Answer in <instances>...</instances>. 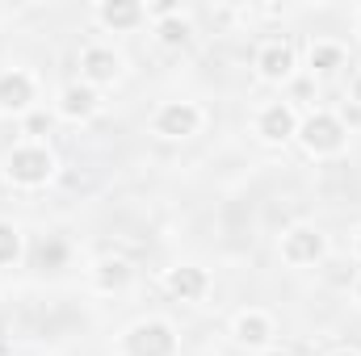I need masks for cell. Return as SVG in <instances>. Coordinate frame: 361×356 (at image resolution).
<instances>
[{
    "instance_id": "6da1fadb",
    "label": "cell",
    "mask_w": 361,
    "mask_h": 356,
    "mask_svg": "<svg viewBox=\"0 0 361 356\" xmlns=\"http://www.w3.org/2000/svg\"><path fill=\"white\" fill-rule=\"evenodd\" d=\"M59 172V160H55V151L47 147V143H30V139H21V143H13L8 151H4V160H0V177L8 189H21V193H38V189H47L51 180Z\"/></svg>"
},
{
    "instance_id": "7a4b0ae2",
    "label": "cell",
    "mask_w": 361,
    "mask_h": 356,
    "mask_svg": "<svg viewBox=\"0 0 361 356\" xmlns=\"http://www.w3.org/2000/svg\"><path fill=\"white\" fill-rule=\"evenodd\" d=\"M114 356H180V336L173 327V319L143 314V319H135L118 331Z\"/></svg>"
},
{
    "instance_id": "3957f363",
    "label": "cell",
    "mask_w": 361,
    "mask_h": 356,
    "mask_svg": "<svg viewBox=\"0 0 361 356\" xmlns=\"http://www.w3.org/2000/svg\"><path fill=\"white\" fill-rule=\"evenodd\" d=\"M294 143L302 147L307 160H341L349 151V130L336 117V109H311V113H302Z\"/></svg>"
},
{
    "instance_id": "277c9868",
    "label": "cell",
    "mask_w": 361,
    "mask_h": 356,
    "mask_svg": "<svg viewBox=\"0 0 361 356\" xmlns=\"http://www.w3.org/2000/svg\"><path fill=\"white\" fill-rule=\"evenodd\" d=\"M147 130L160 139V143H189L206 130V109L189 96H177V101H160L156 113L147 117Z\"/></svg>"
},
{
    "instance_id": "5b68a950",
    "label": "cell",
    "mask_w": 361,
    "mask_h": 356,
    "mask_svg": "<svg viewBox=\"0 0 361 356\" xmlns=\"http://www.w3.org/2000/svg\"><path fill=\"white\" fill-rule=\"evenodd\" d=\"M277 256L286 268H315L328 260V235L315 222H290L277 235Z\"/></svg>"
},
{
    "instance_id": "8992f818",
    "label": "cell",
    "mask_w": 361,
    "mask_h": 356,
    "mask_svg": "<svg viewBox=\"0 0 361 356\" xmlns=\"http://www.w3.org/2000/svg\"><path fill=\"white\" fill-rule=\"evenodd\" d=\"M252 72L261 84L273 89H286L294 76H298V46L290 38H265L257 51H252Z\"/></svg>"
},
{
    "instance_id": "52a82bcc",
    "label": "cell",
    "mask_w": 361,
    "mask_h": 356,
    "mask_svg": "<svg viewBox=\"0 0 361 356\" xmlns=\"http://www.w3.org/2000/svg\"><path fill=\"white\" fill-rule=\"evenodd\" d=\"M298 122H302V113L294 109V101L277 96V101L257 105V113H252V134H257L265 147H286V143H294Z\"/></svg>"
},
{
    "instance_id": "ba28073f",
    "label": "cell",
    "mask_w": 361,
    "mask_h": 356,
    "mask_svg": "<svg viewBox=\"0 0 361 356\" xmlns=\"http://www.w3.org/2000/svg\"><path fill=\"white\" fill-rule=\"evenodd\" d=\"M76 68H80V76H76V80L92 84L97 92L114 89V84L126 76V59H122V51H114L109 42H89V46H80Z\"/></svg>"
},
{
    "instance_id": "9c48e42d",
    "label": "cell",
    "mask_w": 361,
    "mask_h": 356,
    "mask_svg": "<svg viewBox=\"0 0 361 356\" xmlns=\"http://www.w3.org/2000/svg\"><path fill=\"white\" fill-rule=\"evenodd\" d=\"M160 289L173 298V302H185V306H202L210 293H214V276H210V268L202 265H173L160 272Z\"/></svg>"
},
{
    "instance_id": "30bf717a",
    "label": "cell",
    "mask_w": 361,
    "mask_h": 356,
    "mask_svg": "<svg viewBox=\"0 0 361 356\" xmlns=\"http://www.w3.org/2000/svg\"><path fill=\"white\" fill-rule=\"evenodd\" d=\"M42 84L30 68H0V113L8 117H25L38 109Z\"/></svg>"
},
{
    "instance_id": "8fae6325",
    "label": "cell",
    "mask_w": 361,
    "mask_h": 356,
    "mask_svg": "<svg viewBox=\"0 0 361 356\" xmlns=\"http://www.w3.org/2000/svg\"><path fill=\"white\" fill-rule=\"evenodd\" d=\"M231 340L248 352H265L277 344V319L261 306H244L235 319H231Z\"/></svg>"
},
{
    "instance_id": "7c38bea8",
    "label": "cell",
    "mask_w": 361,
    "mask_h": 356,
    "mask_svg": "<svg viewBox=\"0 0 361 356\" xmlns=\"http://www.w3.org/2000/svg\"><path fill=\"white\" fill-rule=\"evenodd\" d=\"M101 92L92 89V84H85V80H68L63 89L55 92V117L59 122H72V126H85V122H92L97 113H101Z\"/></svg>"
},
{
    "instance_id": "4fadbf2b",
    "label": "cell",
    "mask_w": 361,
    "mask_h": 356,
    "mask_svg": "<svg viewBox=\"0 0 361 356\" xmlns=\"http://www.w3.org/2000/svg\"><path fill=\"white\" fill-rule=\"evenodd\" d=\"M92 21L105 34H135L147 25V8H143V0H97Z\"/></svg>"
},
{
    "instance_id": "5bb4252c",
    "label": "cell",
    "mask_w": 361,
    "mask_h": 356,
    "mask_svg": "<svg viewBox=\"0 0 361 356\" xmlns=\"http://www.w3.org/2000/svg\"><path fill=\"white\" fill-rule=\"evenodd\" d=\"M130 281H135V265L126 256H101L89 268V285L97 293H122L130 289Z\"/></svg>"
},
{
    "instance_id": "9a60e30c",
    "label": "cell",
    "mask_w": 361,
    "mask_h": 356,
    "mask_svg": "<svg viewBox=\"0 0 361 356\" xmlns=\"http://www.w3.org/2000/svg\"><path fill=\"white\" fill-rule=\"evenodd\" d=\"M349 68V51L336 38H311L307 42V72L311 76H336Z\"/></svg>"
},
{
    "instance_id": "2e32d148",
    "label": "cell",
    "mask_w": 361,
    "mask_h": 356,
    "mask_svg": "<svg viewBox=\"0 0 361 356\" xmlns=\"http://www.w3.org/2000/svg\"><path fill=\"white\" fill-rule=\"evenodd\" d=\"M152 38H156V46H164V51H185V46L193 42V25H189L185 13H177V17H169V21H156V25H152Z\"/></svg>"
},
{
    "instance_id": "e0dca14e",
    "label": "cell",
    "mask_w": 361,
    "mask_h": 356,
    "mask_svg": "<svg viewBox=\"0 0 361 356\" xmlns=\"http://www.w3.org/2000/svg\"><path fill=\"white\" fill-rule=\"evenodd\" d=\"M68 260H72V243L63 235H47L34 243V265L42 272H59V268H68Z\"/></svg>"
},
{
    "instance_id": "ac0fdd59",
    "label": "cell",
    "mask_w": 361,
    "mask_h": 356,
    "mask_svg": "<svg viewBox=\"0 0 361 356\" xmlns=\"http://www.w3.org/2000/svg\"><path fill=\"white\" fill-rule=\"evenodd\" d=\"M21 256H25V235H21V227H17L13 218H0V268L21 265Z\"/></svg>"
},
{
    "instance_id": "d6986e66",
    "label": "cell",
    "mask_w": 361,
    "mask_h": 356,
    "mask_svg": "<svg viewBox=\"0 0 361 356\" xmlns=\"http://www.w3.org/2000/svg\"><path fill=\"white\" fill-rule=\"evenodd\" d=\"M21 130H25L30 143H47V134H51V113H42V109L25 113V117H21Z\"/></svg>"
},
{
    "instance_id": "ffe728a7",
    "label": "cell",
    "mask_w": 361,
    "mask_h": 356,
    "mask_svg": "<svg viewBox=\"0 0 361 356\" xmlns=\"http://www.w3.org/2000/svg\"><path fill=\"white\" fill-rule=\"evenodd\" d=\"M143 8H147V25H156V21H169V17L185 13V8H180L177 0H147Z\"/></svg>"
},
{
    "instance_id": "44dd1931",
    "label": "cell",
    "mask_w": 361,
    "mask_h": 356,
    "mask_svg": "<svg viewBox=\"0 0 361 356\" xmlns=\"http://www.w3.org/2000/svg\"><path fill=\"white\" fill-rule=\"evenodd\" d=\"M336 117H341V122H345V130L353 134V130L361 126V105H349V101H345V105L336 109Z\"/></svg>"
},
{
    "instance_id": "7402d4cb",
    "label": "cell",
    "mask_w": 361,
    "mask_h": 356,
    "mask_svg": "<svg viewBox=\"0 0 361 356\" xmlns=\"http://www.w3.org/2000/svg\"><path fill=\"white\" fill-rule=\"evenodd\" d=\"M345 101H349V105H361V72H353V76H349V89H345Z\"/></svg>"
},
{
    "instance_id": "603a6c76",
    "label": "cell",
    "mask_w": 361,
    "mask_h": 356,
    "mask_svg": "<svg viewBox=\"0 0 361 356\" xmlns=\"http://www.w3.org/2000/svg\"><path fill=\"white\" fill-rule=\"evenodd\" d=\"M324 356H361V348H353V344H341V348H332V352Z\"/></svg>"
},
{
    "instance_id": "cb8c5ba5",
    "label": "cell",
    "mask_w": 361,
    "mask_h": 356,
    "mask_svg": "<svg viewBox=\"0 0 361 356\" xmlns=\"http://www.w3.org/2000/svg\"><path fill=\"white\" fill-rule=\"evenodd\" d=\"M349 293H353V306H357V310H361V272H357V276H353V289H349Z\"/></svg>"
},
{
    "instance_id": "d4e9b609",
    "label": "cell",
    "mask_w": 361,
    "mask_h": 356,
    "mask_svg": "<svg viewBox=\"0 0 361 356\" xmlns=\"http://www.w3.org/2000/svg\"><path fill=\"white\" fill-rule=\"evenodd\" d=\"M257 356H294L290 348H281V344H273V348H265V352H257Z\"/></svg>"
},
{
    "instance_id": "484cf974",
    "label": "cell",
    "mask_w": 361,
    "mask_h": 356,
    "mask_svg": "<svg viewBox=\"0 0 361 356\" xmlns=\"http://www.w3.org/2000/svg\"><path fill=\"white\" fill-rule=\"evenodd\" d=\"M353 260H357V265H361V227H357V231H353Z\"/></svg>"
},
{
    "instance_id": "4316f807",
    "label": "cell",
    "mask_w": 361,
    "mask_h": 356,
    "mask_svg": "<svg viewBox=\"0 0 361 356\" xmlns=\"http://www.w3.org/2000/svg\"><path fill=\"white\" fill-rule=\"evenodd\" d=\"M353 34H357V42H361V4L353 8Z\"/></svg>"
}]
</instances>
